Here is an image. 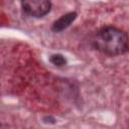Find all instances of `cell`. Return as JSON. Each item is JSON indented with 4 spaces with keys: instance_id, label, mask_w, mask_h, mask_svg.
Segmentation results:
<instances>
[{
    "instance_id": "cell-2",
    "label": "cell",
    "mask_w": 129,
    "mask_h": 129,
    "mask_svg": "<svg viewBox=\"0 0 129 129\" xmlns=\"http://www.w3.org/2000/svg\"><path fill=\"white\" fill-rule=\"evenodd\" d=\"M21 7L27 15L40 18L50 11L51 3L50 0H21Z\"/></svg>"
},
{
    "instance_id": "cell-3",
    "label": "cell",
    "mask_w": 129,
    "mask_h": 129,
    "mask_svg": "<svg viewBox=\"0 0 129 129\" xmlns=\"http://www.w3.org/2000/svg\"><path fill=\"white\" fill-rule=\"evenodd\" d=\"M77 18V13L76 12H70L67 13L64 15H62L60 18H58L57 20H55L51 26L52 31L54 32H60L62 30H64L66 28H68Z\"/></svg>"
},
{
    "instance_id": "cell-4",
    "label": "cell",
    "mask_w": 129,
    "mask_h": 129,
    "mask_svg": "<svg viewBox=\"0 0 129 129\" xmlns=\"http://www.w3.org/2000/svg\"><path fill=\"white\" fill-rule=\"evenodd\" d=\"M49 61L56 66V67H63L67 64V59L62 54L59 53H55V54H51L49 57Z\"/></svg>"
},
{
    "instance_id": "cell-1",
    "label": "cell",
    "mask_w": 129,
    "mask_h": 129,
    "mask_svg": "<svg viewBox=\"0 0 129 129\" xmlns=\"http://www.w3.org/2000/svg\"><path fill=\"white\" fill-rule=\"evenodd\" d=\"M94 46L107 55H120L129 50V36L124 31L114 26L101 28L95 35Z\"/></svg>"
}]
</instances>
